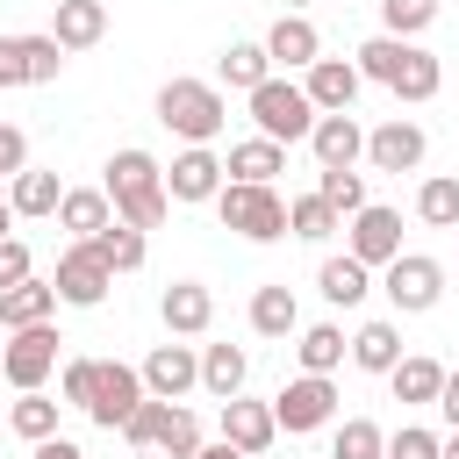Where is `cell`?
<instances>
[{
    "label": "cell",
    "mask_w": 459,
    "mask_h": 459,
    "mask_svg": "<svg viewBox=\"0 0 459 459\" xmlns=\"http://www.w3.org/2000/svg\"><path fill=\"white\" fill-rule=\"evenodd\" d=\"M57 330L50 323H29V330H7V351H0V373H7V387L14 394H29V387H43L50 373H57Z\"/></svg>",
    "instance_id": "obj_9"
},
{
    "label": "cell",
    "mask_w": 459,
    "mask_h": 459,
    "mask_svg": "<svg viewBox=\"0 0 459 459\" xmlns=\"http://www.w3.org/2000/svg\"><path fill=\"white\" fill-rule=\"evenodd\" d=\"M14 172H29V136L14 122H0V179H14Z\"/></svg>",
    "instance_id": "obj_44"
},
{
    "label": "cell",
    "mask_w": 459,
    "mask_h": 459,
    "mask_svg": "<svg viewBox=\"0 0 459 459\" xmlns=\"http://www.w3.org/2000/svg\"><path fill=\"white\" fill-rule=\"evenodd\" d=\"M108 201H115V215H122V222L158 230V222H165V208H172L165 165H158L151 151H115V158H108Z\"/></svg>",
    "instance_id": "obj_2"
},
{
    "label": "cell",
    "mask_w": 459,
    "mask_h": 459,
    "mask_svg": "<svg viewBox=\"0 0 459 459\" xmlns=\"http://www.w3.org/2000/svg\"><path fill=\"white\" fill-rule=\"evenodd\" d=\"M251 330H258V337H294V330H301V308H294V287H287V280H265V287L251 294Z\"/></svg>",
    "instance_id": "obj_25"
},
{
    "label": "cell",
    "mask_w": 459,
    "mask_h": 459,
    "mask_svg": "<svg viewBox=\"0 0 459 459\" xmlns=\"http://www.w3.org/2000/svg\"><path fill=\"white\" fill-rule=\"evenodd\" d=\"M344 251H351V258H366V265L402 258V215H394V208H380V201H366L359 215H344Z\"/></svg>",
    "instance_id": "obj_13"
},
{
    "label": "cell",
    "mask_w": 459,
    "mask_h": 459,
    "mask_svg": "<svg viewBox=\"0 0 459 459\" xmlns=\"http://www.w3.org/2000/svg\"><path fill=\"white\" fill-rule=\"evenodd\" d=\"M7 222H14V201H0V237H7Z\"/></svg>",
    "instance_id": "obj_49"
},
{
    "label": "cell",
    "mask_w": 459,
    "mask_h": 459,
    "mask_svg": "<svg viewBox=\"0 0 459 459\" xmlns=\"http://www.w3.org/2000/svg\"><path fill=\"white\" fill-rule=\"evenodd\" d=\"M423 151H430V136L416 129V122H380V129H366V165L373 172H416L423 165Z\"/></svg>",
    "instance_id": "obj_14"
},
{
    "label": "cell",
    "mask_w": 459,
    "mask_h": 459,
    "mask_svg": "<svg viewBox=\"0 0 459 459\" xmlns=\"http://www.w3.org/2000/svg\"><path fill=\"white\" fill-rule=\"evenodd\" d=\"M7 201H14V215H57V201H65V186H57V172H14L7 179Z\"/></svg>",
    "instance_id": "obj_31"
},
{
    "label": "cell",
    "mask_w": 459,
    "mask_h": 459,
    "mask_svg": "<svg viewBox=\"0 0 459 459\" xmlns=\"http://www.w3.org/2000/svg\"><path fill=\"white\" fill-rule=\"evenodd\" d=\"M437 459H459V430H452V437H445V445H437Z\"/></svg>",
    "instance_id": "obj_48"
},
{
    "label": "cell",
    "mask_w": 459,
    "mask_h": 459,
    "mask_svg": "<svg viewBox=\"0 0 459 459\" xmlns=\"http://www.w3.org/2000/svg\"><path fill=\"white\" fill-rule=\"evenodd\" d=\"M50 36H57L65 50H93V43L108 36V7H100V0H57Z\"/></svg>",
    "instance_id": "obj_24"
},
{
    "label": "cell",
    "mask_w": 459,
    "mask_h": 459,
    "mask_svg": "<svg viewBox=\"0 0 459 459\" xmlns=\"http://www.w3.org/2000/svg\"><path fill=\"white\" fill-rule=\"evenodd\" d=\"M301 86H308V100H316V115H344V108L359 100V86H366V72H359V57H316Z\"/></svg>",
    "instance_id": "obj_15"
},
{
    "label": "cell",
    "mask_w": 459,
    "mask_h": 459,
    "mask_svg": "<svg viewBox=\"0 0 459 459\" xmlns=\"http://www.w3.org/2000/svg\"><path fill=\"white\" fill-rule=\"evenodd\" d=\"M108 287H115V265L100 258V244H93V237H72L65 258H57V301H72V308H100Z\"/></svg>",
    "instance_id": "obj_8"
},
{
    "label": "cell",
    "mask_w": 459,
    "mask_h": 459,
    "mask_svg": "<svg viewBox=\"0 0 459 459\" xmlns=\"http://www.w3.org/2000/svg\"><path fill=\"white\" fill-rule=\"evenodd\" d=\"M57 222H65L72 237H100V230L115 222V201H108V186H72V194L57 201Z\"/></svg>",
    "instance_id": "obj_26"
},
{
    "label": "cell",
    "mask_w": 459,
    "mask_h": 459,
    "mask_svg": "<svg viewBox=\"0 0 459 459\" xmlns=\"http://www.w3.org/2000/svg\"><path fill=\"white\" fill-rule=\"evenodd\" d=\"M273 172H287V143H273V136H251V143H230V179H251V186H273Z\"/></svg>",
    "instance_id": "obj_28"
},
{
    "label": "cell",
    "mask_w": 459,
    "mask_h": 459,
    "mask_svg": "<svg viewBox=\"0 0 459 459\" xmlns=\"http://www.w3.org/2000/svg\"><path fill=\"white\" fill-rule=\"evenodd\" d=\"M359 72L373 86H387L394 100H437V86H445V65L416 36H373V43H359Z\"/></svg>",
    "instance_id": "obj_1"
},
{
    "label": "cell",
    "mask_w": 459,
    "mask_h": 459,
    "mask_svg": "<svg viewBox=\"0 0 459 459\" xmlns=\"http://www.w3.org/2000/svg\"><path fill=\"white\" fill-rule=\"evenodd\" d=\"M387 380H394V402H416V409L445 394V366H437V359H402Z\"/></svg>",
    "instance_id": "obj_32"
},
{
    "label": "cell",
    "mask_w": 459,
    "mask_h": 459,
    "mask_svg": "<svg viewBox=\"0 0 459 459\" xmlns=\"http://www.w3.org/2000/svg\"><path fill=\"white\" fill-rule=\"evenodd\" d=\"M251 122H258V136H273V143H308L316 100H308V86H294V79H265V86H251Z\"/></svg>",
    "instance_id": "obj_6"
},
{
    "label": "cell",
    "mask_w": 459,
    "mask_h": 459,
    "mask_svg": "<svg viewBox=\"0 0 459 459\" xmlns=\"http://www.w3.org/2000/svg\"><path fill=\"white\" fill-rule=\"evenodd\" d=\"M0 186H7V179H0ZM0 201H7V194H0Z\"/></svg>",
    "instance_id": "obj_52"
},
{
    "label": "cell",
    "mask_w": 459,
    "mask_h": 459,
    "mask_svg": "<svg viewBox=\"0 0 459 459\" xmlns=\"http://www.w3.org/2000/svg\"><path fill=\"white\" fill-rule=\"evenodd\" d=\"M301 7H308V0H287V14H301Z\"/></svg>",
    "instance_id": "obj_50"
},
{
    "label": "cell",
    "mask_w": 459,
    "mask_h": 459,
    "mask_svg": "<svg viewBox=\"0 0 459 459\" xmlns=\"http://www.w3.org/2000/svg\"><path fill=\"white\" fill-rule=\"evenodd\" d=\"M222 437L237 445V452H265L273 437H280V416H273V402H244V394H230L222 402Z\"/></svg>",
    "instance_id": "obj_19"
},
{
    "label": "cell",
    "mask_w": 459,
    "mask_h": 459,
    "mask_svg": "<svg viewBox=\"0 0 459 459\" xmlns=\"http://www.w3.org/2000/svg\"><path fill=\"white\" fill-rule=\"evenodd\" d=\"M330 459H387V430L373 416H344L330 437Z\"/></svg>",
    "instance_id": "obj_34"
},
{
    "label": "cell",
    "mask_w": 459,
    "mask_h": 459,
    "mask_svg": "<svg viewBox=\"0 0 459 459\" xmlns=\"http://www.w3.org/2000/svg\"><path fill=\"white\" fill-rule=\"evenodd\" d=\"M316 287H323V301H330V308H359V301L373 294V265H366V258H351V251H344V258H323Z\"/></svg>",
    "instance_id": "obj_22"
},
{
    "label": "cell",
    "mask_w": 459,
    "mask_h": 459,
    "mask_svg": "<svg viewBox=\"0 0 459 459\" xmlns=\"http://www.w3.org/2000/svg\"><path fill=\"white\" fill-rule=\"evenodd\" d=\"M158 316H165L172 337H201V330L215 323V294H208L201 280H172V287L158 294Z\"/></svg>",
    "instance_id": "obj_18"
},
{
    "label": "cell",
    "mask_w": 459,
    "mask_h": 459,
    "mask_svg": "<svg viewBox=\"0 0 459 459\" xmlns=\"http://www.w3.org/2000/svg\"><path fill=\"white\" fill-rule=\"evenodd\" d=\"M273 416H280V430H323L330 416H337V387H330V373H301V380H287L280 394H273Z\"/></svg>",
    "instance_id": "obj_12"
},
{
    "label": "cell",
    "mask_w": 459,
    "mask_h": 459,
    "mask_svg": "<svg viewBox=\"0 0 459 459\" xmlns=\"http://www.w3.org/2000/svg\"><path fill=\"white\" fill-rule=\"evenodd\" d=\"M122 437H129L136 452H172V459H194V452H201V423H194V409L158 402V394H143V409L122 423Z\"/></svg>",
    "instance_id": "obj_5"
},
{
    "label": "cell",
    "mask_w": 459,
    "mask_h": 459,
    "mask_svg": "<svg viewBox=\"0 0 459 459\" xmlns=\"http://www.w3.org/2000/svg\"><path fill=\"white\" fill-rule=\"evenodd\" d=\"M265 50H273V65L308 72V65L323 57V36H316V22H308V14H280V22H273V36H265Z\"/></svg>",
    "instance_id": "obj_21"
},
{
    "label": "cell",
    "mask_w": 459,
    "mask_h": 459,
    "mask_svg": "<svg viewBox=\"0 0 459 459\" xmlns=\"http://www.w3.org/2000/svg\"><path fill=\"white\" fill-rule=\"evenodd\" d=\"M215 215H222V230H237V237H251V244L287 237V201H280L273 186H251V179H222Z\"/></svg>",
    "instance_id": "obj_4"
},
{
    "label": "cell",
    "mask_w": 459,
    "mask_h": 459,
    "mask_svg": "<svg viewBox=\"0 0 459 459\" xmlns=\"http://www.w3.org/2000/svg\"><path fill=\"white\" fill-rule=\"evenodd\" d=\"M437 430H416V423H402L394 437H387V459H437Z\"/></svg>",
    "instance_id": "obj_41"
},
{
    "label": "cell",
    "mask_w": 459,
    "mask_h": 459,
    "mask_svg": "<svg viewBox=\"0 0 459 459\" xmlns=\"http://www.w3.org/2000/svg\"><path fill=\"white\" fill-rule=\"evenodd\" d=\"M380 22H387V36H416L437 22V0H380Z\"/></svg>",
    "instance_id": "obj_40"
},
{
    "label": "cell",
    "mask_w": 459,
    "mask_h": 459,
    "mask_svg": "<svg viewBox=\"0 0 459 459\" xmlns=\"http://www.w3.org/2000/svg\"><path fill=\"white\" fill-rule=\"evenodd\" d=\"M201 387H208L215 402H230V394L244 387V351H237V344H208V351H201Z\"/></svg>",
    "instance_id": "obj_35"
},
{
    "label": "cell",
    "mask_w": 459,
    "mask_h": 459,
    "mask_svg": "<svg viewBox=\"0 0 459 459\" xmlns=\"http://www.w3.org/2000/svg\"><path fill=\"white\" fill-rule=\"evenodd\" d=\"M222 158L208 151V143H186L179 158H172V172H165V186H172V201H215L222 194Z\"/></svg>",
    "instance_id": "obj_16"
},
{
    "label": "cell",
    "mask_w": 459,
    "mask_h": 459,
    "mask_svg": "<svg viewBox=\"0 0 459 459\" xmlns=\"http://www.w3.org/2000/svg\"><path fill=\"white\" fill-rule=\"evenodd\" d=\"M308 151H316V165H359V158H366V129L351 122V108H344V115H316Z\"/></svg>",
    "instance_id": "obj_20"
},
{
    "label": "cell",
    "mask_w": 459,
    "mask_h": 459,
    "mask_svg": "<svg viewBox=\"0 0 459 459\" xmlns=\"http://www.w3.org/2000/svg\"><path fill=\"white\" fill-rule=\"evenodd\" d=\"M36 459H86V452H79L72 437H43V445H36Z\"/></svg>",
    "instance_id": "obj_46"
},
{
    "label": "cell",
    "mask_w": 459,
    "mask_h": 459,
    "mask_svg": "<svg viewBox=\"0 0 459 459\" xmlns=\"http://www.w3.org/2000/svg\"><path fill=\"white\" fill-rule=\"evenodd\" d=\"M416 215H423L430 230H459V179H452V172L423 179V186H416Z\"/></svg>",
    "instance_id": "obj_36"
},
{
    "label": "cell",
    "mask_w": 459,
    "mask_h": 459,
    "mask_svg": "<svg viewBox=\"0 0 459 459\" xmlns=\"http://www.w3.org/2000/svg\"><path fill=\"white\" fill-rule=\"evenodd\" d=\"M50 308H57V280H22V287H7L0 294V330H29V323H50Z\"/></svg>",
    "instance_id": "obj_23"
},
{
    "label": "cell",
    "mask_w": 459,
    "mask_h": 459,
    "mask_svg": "<svg viewBox=\"0 0 459 459\" xmlns=\"http://www.w3.org/2000/svg\"><path fill=\"white\" fill-rule=\"evenodd\" d=\"M380 294H387L402 316H423V308H437V301H445V265H437V258H423V251H402V258H387V265H380Z\"/></svg>",
    "instance_id": "obj_7"
},
{
    "label": "cell",
    "mask_w": 459,
    "mask_h": 459,
    "mask_svg": "<svg viewBox=\"0 0 459 459\" xmlns=\"http://www.w3.org/2000/svg\"><path fill=\"white\" fill-rule=\"evenodd\" d=\"M57 409L65 402H50L43 387H29L14 409H7V423H14V437H29V445H43V437H57Z\"/></svg>",
    "instance_id": "obj_33"
},
{
    "label": "cell",
    "mask_w": 459,
    "mask_h": 459,
    "mask_svg": "<svg viewBox=\"0 0 459 459\" xmlns=\"http://www.w3.org/2000/svg\"><path fill=\"white\" fill-rule=\"evenodd\" d=\"M143 366H122V359H100V373H93V402H86V416L100 423V430H122L136 409H143Z\"/></svg>",
    "instance_id": "obj_10"
},
{
    "label": "cell",
    "mask_w": 459,
    "mask_h": 459,
    "mask_svg": "<svg viewBox=\"0 0 459 459\" xmlns=\"http://www.w3.org/2000/svg\"><path fill=\"white\" fill-rule=\"evenodd\" d=\"M158 122L179 136V143H215L230 129V100L215 79H165L158 86Z\"/></svg>",
    "instance_id": "obj_3"
},
{
    "label": "cell",
    "mask_w": 459,
    "mask_h": 459,
    "mask_svg": "<svg viewBox=\"0 0 459 459\" xmlns=\"http://www.w3.org/2000/svg\"><path fill=\"white\" fill-rule=\"evenodd\" d=\"M65 57L72 50L57 36H0V86H50Z\"/></svg>",
    "instance_id": "obj_11"
},
{
    "label": "cell",
    "mask_w": 459,
    "mask_h": 459,
    "mask_svg": "<svg viewBox=\"0 0 459 459\" xmlns=\"http://www.w3.org/2000/svg\"><path fill=\"white\" fill-rule=\"evenodd\" d=\"M351 366L359 373H394L402 366V330L394 323H359L351 330Z\"/></svg>",
    "instance_id": "obj_27"
},
{
    "label": "cell",
    "mask_w": 459,
    "mask_h": 459,
    "mask_svg": "<svg viewBox=\"0 0 459 459\" xmlns=\"http://www.w3.org/2000/svg\"><path fill=\"white\" fill-rule=\"evenodd\" d=\"M194 459H251V452H237V445H230V437H215V445H201V452H194Z\"/></svg>",
    "instance_id": "obj_47"
},
{
    "label": "cell",
    "mask_w": 459,
    "mask_h": 459,
    "mask_svg": "<svg viewBox=\"0 0 459 459\" xmlns=\"http://www.w3.org/2000/svg\"><path fill=\"white\" fill-rule=\"evenodd\" d=\"M316 194H323L337 215H359V208H366V172H351V165H323Z\"/></svg>",
    "instance_id": "obj_38"
},
{
    "label": "cell",
    "mask_w": 459,
    "mask_h": 459,
    "mask_svg": "<svg viewBox=\"0 0 459 459\" xmlns=\"http://www.w3.org/2000/svg\"><path fill=\"white\" fill-rule=\"evenodd\" d=\"M93 373H100V359H65V380H57V387H65V402H72V409H86V402H93Z\"/></svg>",
    "instance_id": "obj_42"
},
{
    "label": "cell",
    "mask_w": 459,
    "mask_h": 459,
    "mask_svg": "<svg viewBox=\"0 0 459 459\" xmlns=\"http://www.w3.org/2000/svg\"><path fill=\"white\" fill-rule=\"evenodd\" d=\"M437 409H445V423L459 430V373H445V394H437Z\"/></svg>",
    "instance_id": "obj_45"
},
{
    "label": "cell",
    "mask_w": 459,
    "mask_h": 459,
    "mask_svg": "<svg viewBox=\"0 0 459 459\" xmlns=\"http://www.w3.org/2000/svg\"><path fill=\"white\" fill-rule=\"evenodd\" d=\"M93 244H100V258H108L115 273H136V265H143V251H151V244H143V230H136V222H122V215H115Z\"/></svg>",
    "instance_id": "obj_37"
},
{
    "label": "cell",
    "mask_w": 459,
    "mask_h": 459,
    "mask_svg": "<svg viewBox=\"0 0 459 459\" xmlns=\"http://www.w3.org/2000/svg\"><path fill=\"white\" fill-rule=\"evenodd\" d=\"M143 387H151L158 402H179L186 387H201V351H194V344H158V351L143 359Z\"/></svg>",
    "instance_id": "obj_17"
},
{
    "label": "cell",
    "mask_w": 459,
    "mask_h": 459,
    "mask_svg": "<svg viewBox=\"0 0 459 459\" xmlns=\"http://www.w3.org/2000/svg\"><path fill=\"white\" fill-rule=\"evenodd\" d=\"M22 280H29V244L22 237H0V294L22 287Z\"/></svg>",
    "instance_id": "obj_43"
},
{
    "label": "cell",
    "mask_w": 459,
    "mask_h": 459,
    "mask_svg": "<svg viewBox=\"0 0 459 459\" xmlns=\"http://www.w3.org/2000/svg\"><path fill=\"white\" fill-rule=\"evenodd\" d=\"M344 351H351V337H344L337 323H308V330L294 337V359H301V373H337V366H344Z\"/></svg>",
    "instance_id": "obj_29"
},
{
    "label": "cell",
    "mask_w": 459,
    "mask_h": 459,
    "mask_svg": "<svg viewBox=\"0 0 459 459\" xmlns=\"http://www.w3.org/2000/svg\"><path fill=\"white\" fill-rule=\"evenodd\" d=\"M215 72H222V86L251 93V86H265V79H273V50H265V43H230Z\"/></svg>",
    "instance_id": "obj_30"
},
{
    "label": "cell",
    "mask_w": 459,
    "mask_h": 459,
    "mask_svg": "<svg viewBox=\"0 0 459 459\" xmlns=\"http://www.w3.org/2000/svg\"><path fill=\"white\" fill-rule=\"evenodd\" d=\"M287 230H294L301 244H323V237L337 230V208H330L323 194H301V201H287Z\"/></svg>",
    "instance_id": "obj_39"
},
{
    "label": "cell",
    "mask_w": 459,
    "mask_h": 459,
    "mask_svg": "<svg viewBox=\"0 0 459 459\" xmlns=\"http://www.w3.org/2000/svg\"><path fill=\"white\" fill-rule=\"evenodd\" d=\"M0 351H7V330H0Z\"/></svg>",
    "instance_id": "obj_51"
}]
</instances>
